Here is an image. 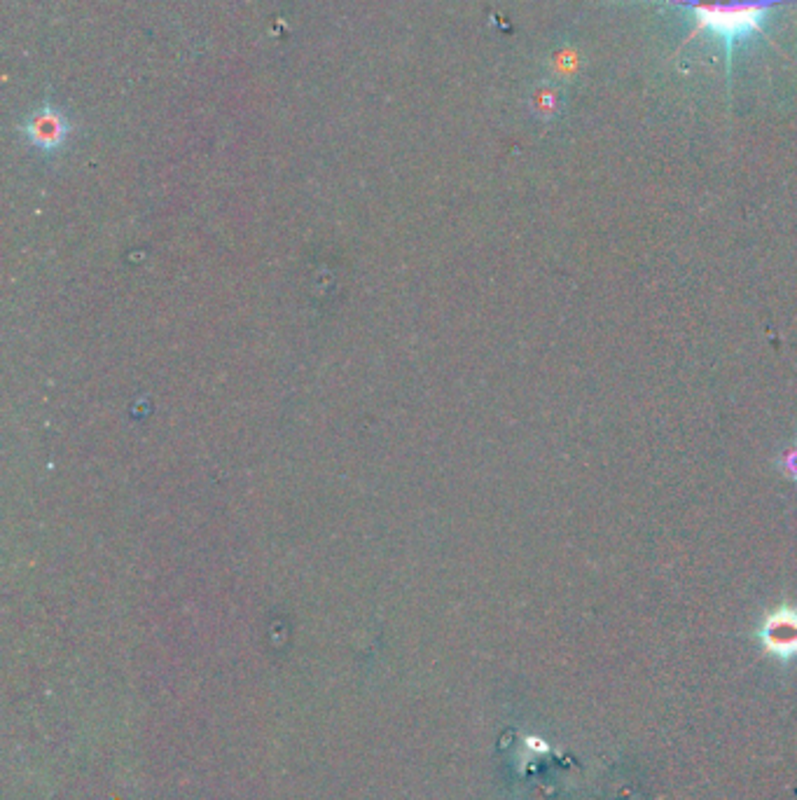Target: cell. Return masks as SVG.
<instances>
[{"instance_id":"6da1fadb","label":"cell","mask_w":797,"mask_h":800,"mask_svg":"<svg viewBox=\"0 0 797 800\" xmlns=\"http://www.w3.org/2000/svg\"><path fill=\"white\" fill-rule=\"evenodd\" d=\"M633 3H657L690 12L695 28L683 45L692 37H713L728 54V69L737 45L749 37L765 36L767 15L776 7L797 5V0H633Z\"/></svg>"},{"instance_id":"7a4b0ae2","label":"cell","mask_w":797,"mask_h":800,"mask_svg":"<svg viewBox=\"0 0 797 800\" xmlns=\"http://www.w3.org/2000/svg\"><path fill=\"white\" fill-rule=\"evenodd\" d=\"M22 133L33 148L52 155L69 144L73 123L61 108L54 106L52 101H45L43 106L28 112V117L22 123Z\"/></svg>"},{"instance_id":"3957f363","label":"cell","mask_w":797,"mask_h":800,"mask_svg":"<svg viewBox=\"0 0 797 800\" xmlns=\"http://www.w3.org/2000/svg\"><path fill=\"white\" fill-rule=\"evenodd\" d=\"M762 648L779 663L797 660V606H781L762 620L758 630Z\"/></svg>"},{"instance_id":"277c9868","label":"cell","mask_w":797,"mask_h":800,"mask_svg":"<svg viewBox=\"0 0 797 800\" xmlns=\"http://www.w3.org/2000/svg\"><path fill=\"white\" fill-rule=\"evenodd\" d=\"M564 108V90L557 82H538L531 91V111L540 120H555Z\"/></svg>"}]
</instances>
